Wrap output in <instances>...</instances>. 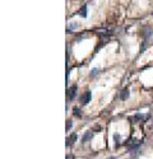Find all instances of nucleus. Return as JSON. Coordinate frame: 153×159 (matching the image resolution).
I'll list each match as a JSON object with an SVG mask.
<instances>
[{
	"label": "nucleus",
	"mask_w": 153,
	"mask_h": 159,
	"mask_svg": "<svg viewBox=\"0 0 153 159\" xmlns=\"http://www.w3.org/2000/svg\"><path fill=\"white\" fill-rule=\"evenodd\" d=\"M91 97H92L91 92H85L84 94L80 97V103H82V104H87V103H89V101H91Z\"/></svg>",
	"instance_id": "1"
},
{
	"label": "nucleus",
	"mask_w": 153,
	"mask_h": 159,
	"mask_svg": "<svg viewBox=\"0 0 153 159\" xmlns=\"http://www.w3.org/2000/svg\"><path fill=\"white\" fill-rule=\"evenodd\" d=\"M144 48H146V42H143V45H142V50H140V51L143 52V51H144Z\"/></svg>",
	"instance_id": "13"
},
{
	"label": "nucleus",
	"mask_w": 153,
	"mask_h": 159,
	"mask_svg": "<svg viewBox=\"0 0 153 159\" xmlns=\"http://www.w3.org/2000/svg\"><path fill=\"white\" fill-rule=\"evenodd\" d=\"M66 159H74V157H73V155H70V154H69V155H66Z\"/></svg>",
	"instance_id": "14"
},
{
	"label": "nucleus",
	"mask_w": 153,
	"mask_h": 159,
	"mask_svg": "<svg viewBox=\"0 0 153 159\" xmlns=\"http://www.w3.org/2000/svg\"><path fill=\"white\" fill-rule=\"evenodd\" d=\"M91 137H92V132H87V134H84V135H83V139H82V143H87Z\"/></svg>",
	"instance_id": "5"
},
{
	"label": "nucleus",
	"mask_w": 153,
	"mask_h": 159,
	"mask_svg": "<svg viewBox=\"0 0 153 159\" xmlns=\"http://www.w3.org/2000/svg\"><path fill=\"white\" fill-rule=\"evenodd\" d=\"M73 113H74V116H78V117L82 116V111H80L78 107H74V108H73Z\"/></svg>",
	"instance_id": "6"
},
{
	"label": "nucleus",
	"mask_w": 153,
	"mask_h": 159,
	"mask_svg": "<svg viewBox=\"0 0 153 159\" xmlns=\"http://www.w3.org/2000/svg\"><path fill=\"white\" fill-rule=\"evenodd\" d=\"M129 94H130V92H129V89H124L122 92H121V94H120V98L122 99V101H125L128 97H129Z\"/></svg>",
	"instance_id": "4"
},
{
	"label": "nucleus",
	"mask_w": 153,
	"mask_h": 159,
	"mask_svg": "<svg viewBox=\"0 0 153 159\" xmlns=\"http://www.w3.org/2000/svg\"><path fill=\"white\" fill-rule=\"evenodd\" d=\"M96 73H98V69H93V70H92V73H91V75H94Z\"/></svg>",
	"instance_id": "12"
},
{
	"label": "nucleus",
	"mask_w": 153,
	"mask_h": 159,
	"mask_svg": "<svg viewBox=\"0 0 153 159\" xmlns=\"http://www.w3.org/2000/svg\"><path fill=\"white\" fill-rule=\"evenodd\" d=\"M76 27H78V24H76V23H72V24L69 26V31H73V29L76 28Z\"/></svg>",
	"instance_id": "10"
},
{
	"label": "nucleus",
	"mask_w": 153,
	"mask_h": 159,
	"mask_svg": "<svg viewBox=\"0 0 153 159\" xmlns=\"http://www.w3.org/2000/svg\"><path fill=\"white\" fill-rule=\"evenodd\" d=\"M146 116H143V115H137L135 116V120H142V118H144Z\"/></svg>",
	"instance_id": "11"
},
{
	"label": "nucleus",
	"mask_w": 153,
	"mask_h": 159,
	"mask_svg": "<svg viewBox=\"0 0 153 159\" xmlns=\"http://www.w3.org/2000/svg\"><path fill=\"white\" fill-rule=\"evenodd\" d=\"M76 137H78L76 134H72V135L66 139V146H72V145L74 144V141H76Z\"/></svg>",
	"instance_id": "2"
},
{
	"label": "nucleus",
	"mask_w": 153,
	"mask_h": 159,
	"mask_svg": "<svg viewBox=\"0 0 153 159\" xmlns=\"http://www.w3.org/2000/svg\"><path fill=\"white\" fill-rule=\"evenodd\" d=\"M76 92H78V87H76V85L72 87V88L68 91V97H69V99H73L76 95Z\"/></svg>",
	"instance_id": "3"
},
{
	"label": "nucleus",
	"mask_w": 153,
	"mask_h": 159,
	"mask_svg": "<svg viewBox=\"0 0 153 159\" xmlns=\"http://www.w3.org/2000/svg\"><path fill=\"white\" fill-rule=\"evenodd\" d=\"M79 14H80L82 17H87V6H83V8L80 9Z\"/></svg>",
	"instance_id": "7"
},
{
	"label": "nucleus",
	"mask_w": 153,
	"mask_h": 159,
	"mask_svg": "<svg viewBox=\"0 0 153 159\" xmlns=\"http://www.w3.org/2000/svg\"><path fill=\"white\" fill-rule=\"evenodd\" d=\"M107 159H115V157H110V158H107Z\"/></svg>",
	"instance_id": "15"
},
{
	"label": "nucleus",
	"mask_w": 153,
	"mask_h": 159,
	"mask_svg": "<svg viewBox=\"0 0 153 159\" xmlns=\"http://www.w3.org/2000/svg\"><path fill=\"white\" fill-rule=\"evenodd\" d=\"M114 139H115V141H116V145H115V146H117V145H119V143H120V140H121V137H120V135H119V134H115Z\"/></svg>",
	"instance_id": "8"
},
{
	"label": "nucleus",
	"mask_w": 153,
	"mask_h": 159,
	"mask_svg": "<svg viewBox=\"0 0 153 159\" xmlns=\"http://www.w3.org/2000/svg\"><path fill=\"white\" fill-rule=\"evenodd\" d=\"M72 126H73V121H68V125H66V131H69L70 128H72Z\"/></svg>",
	"instance_id": "9"
}]
</instances>
